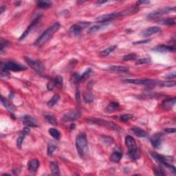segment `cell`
I'll return each mask as SVG.
<instances>
[{"label": "cell", "mask_w": 176, "mask_h": 176, "mask_svg": "<svg viewBox=\"0 0 176 176\" xmlns=\"http://www.w3.org/2000/svg\"><path fill=\"white\" fill-rule=\"evenodd\" d=\"M61 24L59 23H56L54 25H52V26L48 28L47 30H46L43 33L41 34V35L36 40L35 42V46H37V47H41V46H43L46 42H48L49 40L53 37V35L56 33L57 31L60 29Z\"/></svg>", "instance_id": "cell-1"}, {"label": "cell", "mask_w": 176, "mask_h": 176, "mask_svg": "<svg viewBox=\"0 0 176 176\" xmlns=\"http://www.w3.org/2000/svg\"><path fill=\"white\" fill-rule=\"evenodd\" d=\"M76 147L80 158H85L89 154V147L88 139L85 133H80L76 136Z\"/></svg>", "instance_id": "cell-2"}, {"label": "cell", "mask_w": 176, "mask_h": 176, "mask_svg": "<svg viewBox=\"0 0 176 176\" xmlns=\"http://www.w3.org/2000/svg\"><path fill=\"white\" fill-rule=\"evenodd\" d=\"M125 145L128 148V155L131 160H138L141 156V151L138 148L135 139L131 135L125 137Z\"/></svg>", "instance_id": "cell-3"}, {"label": "cell", "mask_w": 176, "mask_h": 176, "mask_svg": "<svg viewBox=\"0 0 176 176\" xmlns=\"http://www.w3.org/2000/svg\"><path fill=\"white\" fill-rule=\"evenodd\" d=\"M151 156L153 158H154V160H156L160 166H162L165 167V168L169 169L173 174H175V167L171 164L173 162L172 158L168 156H161V155H159L156 154V153H151Z\"/></svg>", "instance_id": "cell-4"}, {"label": "cell", "mask_w": 176, "mask_h": 176, "mask_svg": "<svg viewBox=\"0 0 176 176\" xmlns=\"http://www.w3.org/2000/svg\"><path fill=\"white\" fill-rule=\"evenodd\" d=\"M0 69L1 70H11L14 72H20L23 71L27 69V67L20 64V63L16 62L14 61H6L5 63L1 62L0 65Z\"/></svg>", "instance_id": "cell-5"}, {"label": "cell", "mask_w": 176, "mask_h": 176, "mask_svg": "<svg viewBox=\"0 0 176 176\" xmlns=\"http://www.w3.org/2000/svg\"><path fill=\"white\" fill-rule=\"evenodd\" d=\"M86 120L87 122H89V123L98 125L105 127L107 129H112V130H114V131L120 130L119 127H118L117 125L114 123V122H112L107 121V120L99 119V118H89V119H87Z\"/></svg>", "instance_id": "cell-6"}, {"label": "cell", "mask_w": 176, "mask_h": 176, "mask_svg": "<svg viewBox=\"0 0 176 176\" xmlns=\"http://www.w3.org/2000/svg\"><path fill=\"white\" fill-rule=\"evenodd\" d=\"M175 10V7H165L162 8H159L151 12L147 15V20H156L158 19L159 17L170 13Z\"/></svg>", "instance_id": "cell-7"}, {"label": "cell", "mask_w": 176, "mask_h": 176, "mask_svg": "<svg viewBox=\"0 0 176 176\" xmlns=\"http://www.w3.org/2000/svg\"><path fill=\"white\" fill-rule=\"evenodd\" d=\"M124 82L127 83L135 84V85H144L149 87H154L156 85L159 86L160 81L156 80L149 79V78H140V79H126Z\"/></svg>", "instance_id": "cell-8"}, {"label": "cell", "mask_w": 176, "mask_h": 176, "mask_svg": "<svg viewBox=\"0 0 176 176\" xmlns=\"http://www.w3.org/2000/svg\"><path fill=\"white\" fill-rule=\"evenodd\" d=\"M122 17V14L121 11L118 12H112L109 14H105L103 15L97 17L96 19V22L101 24V23H109L111 21Z\"/></svg>", "instance_id": "cell-9"}, {"label": "cell", "mask_w": 176, "mask_h": 176, "mask_svg": "<svg viewBox=\"0 0 176 176\" xmlns=\"http://www.w3.org/2000/svg\"><path fill=\"white\" fill-rule=\"evenodd\" d=\"M25 61L27 63V64L32 69H33L35 72H37V73H42L45 70V67H44L43 63L39 60H33V59H30L28 57H25Z\"/></svg>", "instance_id": "cell-10"}, {"label": "cell", "mask_w": 176, "mask_h": 176, "mask_svg": "<svg viewBox=\"0 0 176 176\" xmlns=\"http://www.w3.org/2000/svg\"><path fill=\"white\" fill-rule=\"evenodd\" d=\"M90 22H80L78 24H74L72 25L70 28V33L72 35L74 36H78L81 33L83 30H84L86 28L90 26Z\"/></svg>", "instance_id": "cell-11"}, {"label": "cell", "mask_w": 176, "mask_h": 176, "mask_svg": "<svg viewBox=\"0 0 176 176\" xmlns=\"http://www.w3.org/2000/svg\"><path fill=\"white\" fill-rule=\"evenodd\" d=\"M163 138V134L161 133H158L154 134L153 136L150 138V142L155 149H158L161 147L162 145V141Z\"/></svg>", "instance_id": "cell-12"}, {"label": "cell", "mask_w": 176, "mask_h": 176, "mask_svg": "<svg viewBox=\"0 0 176 176\" xmlns=\"http://www.w3.org/2000/svg\"><path fill=\"white\" fill-rule=\"evenodd\" d=\"M81 116V113L78 110H75V111L70 112L66 114H65L63 117V121L65 122H70L74 121L78 119Z\"/></svg>", "instance_id": "cell-13"}, {"label": "cell", "mask_w": 176, "mask_h": 176, "mask_svg": "<svg viewBox=\"0 0 176 176\" xmlns=\"http://www.w3.org/2000/svg\"><path fill=\"white\" fill-rule=\"evenodd\" d=\"M22 121L24 126L28 127H37V121L35 118L30 115H24L22 117Z\"/></svg>", "instance_id": "cell-14"}, {"label": "cell", "mask_w": 176, "mask_h": 176, "mask_svg": "<svg viewBox=\"0 0 176 176\" xmlns=\"http://www.w3.org/2000/svg\"><path fill=\"white\" fill-rule=\"evenodd\" d=\"M41 15H38L37 17H36L35 20H34L33 22H32L30 25L28 27V28L25 30L24 32V33L22 34V35L20 37V41H23V40H24L25 38L29 35L30 32L32 30V29H33V27L35 26V25L37 24V22H39V21L40 19H41Z\"/></svg>", "instance_id": "cell-15"}, {"label": "cell", "mask_w": 176, "mask_h": 176, "mask_svg": "<svg viewBox=\"0 0 176 176\" xmlns=\"http://www.w3.org/2000/svg\"><path fill=\"white\" fill-rule=\"evenodd\" d=\"M154 51L158 52H174L175 50V47L174 46L169 45H160L156 46L153 49Z\"/></svg>", "instance_id": "cell-16"}, {"label": "cell", "mask_w": 176, "mask_h": 176, "mask_svg": "<svg viewBox=\"0 0 176 176\" xmlns=\"http://www.w3.org/2000/svg\"><path fill=\"white\" fill-rule=\"evenodd\" d=\"M159 32H160V28L158 26H152L145 30L142 33L141 35L143 36V37H148L154 35V34L159 33Z\"/></svg>", "instance_id": "cell-17"}, {"label": "cell", "mask_w": 176, "mask_h": 176, "mask_svg": "<svg viewBox=\"0 0 176 176\" xmlns=\"http://www.w3.org/2000/svg\"><path fill=\"white\" fill-rule=\"evenodd\" d=\"M30 132V129L29 127H25V128L23 129V131L21 132V133L19 135V138H17V146L19 148H21L22 146L23 142H24V138L26 135H28Z\"/></svg>", "instance_id": "cell-18"}, {"label": "cell", "mask_w": 176, "mask_h": 176, "mask_svg": "<svg viewBox=\"0 0 176 176\" xmlns=\"http://www.w3.org/2000/svg\"><path fill=\"white\" fill-rule=\"evenodd\" d=\"M109 25V23H101L100 24L95 25L94 26L91 27L90 29H89V33H96L97 32L101 30L105 29V28Z\"/></svg>", "instance_id": "cell-19"}, {"label": "cell", "mask_w": 176, "mask_h": 176, "mask_svg": "<svg viewBox=\"0 0 176 176\" xmlns=\"http://www.w3.org/2000/svg\"><path fill=\"white\" fill-rule=\"evenodd\" d=\"M130 131L137 137L148 138V134L147 132H146L145 131L143 130V129L138 128V127H133V128H131Z\"/></svg>", "instance_id": "cell-20"}, {"label": "cell", "mask_w": 176, "mask_h": 176, "mask_svg": "<svg viewBox=\"0 0 176 176\" xmlns=\"http://www.w3.org/2000/svg\"><path fill=\"white\" fill-rule=\"evenodd\" d=\"M39 167V162L37 159H33L28 162V170L30 172L35 173L37 171Z\"/></svg>", "instance_id": "cell-21"}, {"label": "cell", "mask_w": 176, "mask_h": 176, "mask_svg": "<svg viewBox=\"0 0 176 176\" xmlns=\"http://www.w3.org/2000/svg\"><path fill=\"white\" fill-rule=\"evenodd\" d=\"M108 70L112 72H127L129 71L128 67L122 66V65H111L108 67Z\"/></svg>", "instance_id": "cell-22"}, {"label": "cell", "mask_w": 176, "mask_h": 176, "mask_svg": "<svg viewBox=\"0 0 176 176\" xmlns=\"http://www.w3.org/2000/svg\"><path fill=\"white\" fill-rule=\"evenodd\" d=\"M1 102L4 107H5L6 109H7L8 111H10V112H14L15 111V107L12 105L11 103H10L8 100H6L4 98L3 96H1Z\"/></svg>", "instance_id": "cell-23"}, {"label": "cell", "mask_w": 176, "mask_h": 176, "mask_svg": "<svg viewBox=\"0 0 176 176\" xmlns=\"http://www.w3.org/2000/svg\"><path fill=\"white\" fill-rule=\"evenodd\" d=\"M122 158V154L119 151H115L112 153L109 160L113 162H119Z\"/></svg>", "instance_id": "cell-24"}, {"label": "cell", "mask_w": 176, "mask_h": 176, "mask_svg": "<svg viewBox=\"0 0 176 176\" xmlns=\"http://www.w3.org/2000/svg\"><path fill=\"white\" fill-rule=\"evenodd\" d=\"M119 104L117 102H112L106 107L105 111L108 112V113H112V112L117 111L119 108Z\"/></svg>", "instance_id": "cell-25"}, {"label": "cell", "mask_w": 176, "mask_h": 176, "mask_svg": "<svg viewBox=\"0 0 176 176\" xmlns=\"http://www.w3.org/2000/svg\"><path fill=\"white\" fill-rule=\"evenodd\" d=\"M157 22L161 24L171 26L175 24V18H167L162 20H157Z\"/></svg>", "instance_id": "cell-26"}, {"label": "cell", "mask_w": 176, "mask_h": 176, "mask_svg": "<svg viewBox=\"0 0 176 176\" xmlns=\"http://www.w3.org/2000/svg\"><path fill=\"white\" fill-rule=\"evenodd\" d=\"M50 167L52 171V174L53 175H60V171L58 164L56 162H51L50 164Z\"/></svg>", "instance_id": "cell-27"}, {"label": "cell", "mask_w": 176, "mask_h": 176, "mask_svg": "<svg viewBox=\"0 0 176 176\" xmlns=\"http://www.w3.org/2000/svg\"><path fill=\"white\" fill-rule=\"evenodd\" d=\"M175 101H176L175 98L169 99H167V100H165L163 101L162 103L163 107H164V109H170L171 107H173V106L175 105Z\"/></svg>", "instance_id": "cell-28"}, {"label": "cell", "mask_w": 176, "mask_h": 176, "mask_svg": "<svg viewBox=\"0 0 176 176\" xmlns=\"http://www.w3.org/2000/svg\"><path fill=\"white\" fill-rule=\"evenodd\" d=\"M116 48H117V46H110V47L106 48V49L103 50V51H101V52H100V55L102 56H108V55H109V54H111L112 52H114V51L116 49Z\"/></svg>", "instance_id": "cell-29"}, {"label": "cell", "mask_w": 176, "mask_h": 176, "mask_svg": "<svg viewBox=\"0 0 176 176\" xmlns=\"http://www.w3.org/2000/svg\"><path fill=\"white\" fill-rule=\"evenodd\" d=\"M38 7L42 9H47L52 6V2L50 1H37Z\"/></svg>", "instance_id": "cell-30"}, {"label": "cell", "mask_w": 176, "mask_h": 176, "mask_svg": "<svg viewBox=\"0 0 176 176\" xmlns=\"http://www.w3.org/2000/svg\"><path fill=\"white\" fill-rule=\"evenodd\" d=\"M48 132H49L50 134L52 135V136L54 138V139L58 140V141L59 139H60L61 133L58 130H57L56 129L50 128V129H49V130H48Z\"/></svg>", "instance_id": "cell-31"}, {"label": "cell", "mask_w": 176, "mask_h": 176, "mask_svg": "<svg viewBox=\"0 0 176 176\" xmlns=\"http://www.w3.org/2000/svg\"><path fill=\"white\" fill-rule=\"evenodd\" d=\"M94 96L93 94L91 92H85L84 94V101H85V103H90L94 101Z\"/></svg>", "instance_id": "cell-32"}, {"label": "cell", "mask_w": 176, "mask_h": 176, "mask_svg": "<svg viewBox=\"0 0 176 176\" xmlns=\"http://www.w3.org/2000/svg\"><path fill=\"white\" fill-rule=\"evenodd\" d=\"M53 81L54 83V85L55 86L57 87V88H59V89H61L62 88L63 86V77L61 76H56V77L54 80H53Z\"/></svg>", "instance_id": "cell-33"}, {"label": "cell", "mask_w": 176, "mask_h": 176, "mask_svg": "<svg viewBox=\"0 0 176 176\" xmlns=\"http://www.w3.org/2000/svg\"><path fill=\"white\" fill-rule=\"evenodd\" d=\"M59 99H60V96L59 95H54L50 100L48 102V106L50 107H52L53 106H54L56 104L58 103Z\"/></svg>", "instance_id": "cell-34"}, {"label": "cell", "mask_w": 176, "mask_h": 176, "mask_svg": "<svg viewBox=\"0 0 176 176\" xmlns=\"http://www.w3.org/2000/svg\"><path fill=\"white\" fill-rule=\"evenodd\" d=\"M45 118L49 123L53 125H57V120L54 116L50 115V114H47L45 116Z\"/></svg>", "instance_id": "cell-35"}, {"label": "cell", "mask_w": 176, "mask_h": 176, "mask_svg": "<svg viewBox=\"0 0 176 176\" xmlns=\"http://www.w3.org/2000/svg\"><path fill=\"white\" fill-rule=\"evenodd\" d=\"M56 145H55L54 144L50 143L48 146V149H47V153L48 155L49 156H52L53 153L55 151V150L56 149Z\"/></svg>", "instance_id": "cell-36"}, {"label": "cell", "mask_w": 176, "mask_h": 176, "mask_svg": "<svg viewBox=\"0 0 176 176\" xmlns=\"http://www.w3.org/2000/svg\"><path fill=\"white\" fill-rule=\"evenodd\" d=\"M92 70L91 68H89L86 71H85L84 73L81 76H80V82L84 81L85 80H86L88 78V76L90 75V74L92 73Z\"/></svg>", "instance_id": "cell-37"}, {"label": "cell", "mask_w": 176, "mask_h": 176, "mask_svg": "<svg viewBox=\"0 0 176 176\" xmlns=\"http://www.w3.org/2000/svg\"><path fill=\"white\" fill-rule=\"evenodd\" d=\"M175 85V81H160L159 86L160 87H167V88H170V87H173Z\"/></svg>", "instance_id": "cell-38"}, {"label": "cell", "mask_w": 176, "mask_h": 176, "mask_svg": "<svg viewBox=\"0 0 176 176\" xmlns=\"http://www.w3.org/2000/svg\"><path fill=\"white\" fill-rule=\"evenodd\" d=\"M102 140H103V143H105V145H111L114 143V139L112 138V137L107 136V135H103V136H102Z\"/></svg>", "instance_id": "cell-39"}, {"label": "cell", "mask_w": 176, "mask_h": 176, "mask_svg": "<svg viewBox=\"0 0 176 176\" xmlns=\"http://www.w3.org/2000/svg\"><path fill=\"white\" fill-rule=\"evenodd\" d=\"M136 58H137V55L135 54H129L124 56L123 58H122V60L124 61H128L131 60H135Z\"/></svg>", "instance_id": "cell-40"}, {"label": "cell", "mask_w": 176, "mask_h": 176, "mask_svg": "<svg viewBox=\"0 0 176 176\" xmlns=\"http://www.w3.org/2000/svg\"><path fill=\"white\" fill-rule=\"evenodd\" d=\"M151 62V59L149 58H143L138 59L135 62L136 65H142V64H146V63H149Z\"/></svg>", "instance_id": "cell-41"}, {"label": "cell", "mask_w": 176, "mask_h": 176, "mask_svg": "<svg viewBox=\"0 0 176 176\" xmlns=\"http://www.w3.org/2000/svg\"><path fill=\"white\" fill-rule=\"evenodd\" d=\"M133 117V116L131 114H123V115H121L120 116V120H121L122 122H127L129 121V120L131 119Z\"/></svg>", "instance_id": "cell-42"}, {"label": "cell", "mask_w": 176, "mask_h": 176, "mask_svg": "<svg viewBox=\"0 0 176 176\" xmlns=\"http://www.w3.org/2000/svg\"><path fill=\"white\" fill-rule=\"evenodd\" d=\"M8 44H9V41H6V40H1V43H0V52L1 53L3 52L4 48L8 46Z\"/></svg>", "instance_id": "cell-43"}, {"label": "cell", "mask_w": 176, "mask_h": 176, "mask_svg": "<svg viewBox=\"0 0 176 176\" xmlns=\"http://www.w3.org/2000/svg\"><path fill=\"white\" fill-rule=\"evenodd\" d=\"M154 173L156 175H165L166 173L160 168H155L154 169Z\"/></svg>", "instance_id": "cell-44"}, {"label": "cell", "mask_w": 176, "mask_h": 176, "mask_svg": "<svg viewBox=\"0 0 176 176\" xmlns=\"http://www.w3.org/2000/svg\"><path fill=\"white\" fill-rule=\"evenodd\" d=\"M71 80L74 83H80V76L78 74H75L72 76Z\"/></svg>", "instance_id": "cell-45"}, {"label": "cell", "mask_w": 176, "mask_h": 176, "mask_svg": "<svg viewBox=\"0 0 176 176\" xmlns=\"http://www.w3.org/2000/svg\"><path fill=\"white\" fill-rule=\"evenodd\" d=\"M151 41V39H144V40H141V41H137V42H134L133 43V45H140V44H146L147 43H149Z\"/></svg>", "instance_id": "cell-46"}, {"label": "cell", "mask_w": 176, "mask_h": 176, "mask_svg": "<svg viewBox=\"0 0 176 176\" xmlns=\"http://www.w3.org/2000/svg\"><path fill=\"white\" fill-rule=\"evenodd\" d=\"M9 75L10 74L8 70H1V76L2 78L8 77Z\"/></svg>", "instance_id": "cell-47"}, {"label": "cell", "mask_w": 176, "mask_h": 176, "mask_svg": "<svg viewBox=\"0 0 176 176\" xmlns=\"http://www.w3.org/2000/svg\"><path fill=\"white\" fill-rule=\"evenodd\" d=\"M165 78L167 79H172V78H175V72H169V74L165 76Z\"/></svg>", "instance_id": "cell-48"}, {"label": "cell", "mask_w": 176, "mask_h": 176, "mask_svg": "<svg viewBox=\"0 0 176 176\" xmlns=\"http://www.w3.org/2000/svg\"><path fill=\"white\" fill-rule=\"evenodd\" d=\"M164 131L166 133H175V128H167L164 129Z\"/></svg>", "instance_id": "cell-49"}, {"label": "cell", "mask_w": 176, "mask_h": 176, "mask_svg": "<svg viewBox=\"0 0 176 176\" xmlns=\"http://www.w3.org/2000/svg\"><path fill=\"white\" fill-rule=\"evenodd\" d=\"M150 4L149 1H138L136 2V6H139L140 4Z\"/></svg>", "instance_id": "cell-50"}, {"label": "cell", "mask_w": 176, "mask_h": 176, "mask_svg": "<svg viewBox=\"0 0 176 176\" xmlns=\"http://www.w3.org/2000/svg\"><path fill=\"white\" fill-rule=\"evenodd\" d=\"M76 101L78 102H80V92L79 90H77V92H76Z\"/></svg>", "instance_id": "cell-51"}, {"label": "cell", "mask_w": 176, "mask_h": 176, "mask_svg": "<svg viewBox=\"0 0 176 176\" xmlns=\"http://www.w3.org/2000/svg\"><path fill=\"white\" fill-rule=\"evenodd\" d=\"M107 2V1H97V4H104Z\"/></svg>", "instance_id": "cell-52"}, {"label": "cell", "mask_w": 176, "mask_h": 176, "mask_svg": "<svg viewBox=\"0 0 176 176\" xmlns=\"http://www.w3.org/2000/svg\"><path fill=\"white\" fill-rule=\"evenodd\" d=\"M13 96H14V94H13V93H10V94L9 95V98L12 99V98H13Z\"/></svg>", "instance_id": "cell-53"}, {"label": "cell", "mask_w": 176, "mask_h": 176, "mask_svg": "<svg viewBox=\"0 0 176 176\" xmlns=\"http://www.w3.org/2000/svg\"><path fill=\"white\" fill-rule=\"evenodd\" d=\"M4 10H5V8H4L3 7V6H1V10H0V11H1V13H2V12H4Z\"/></svg>", "instance_id": "cell-54"}]
</instances>
